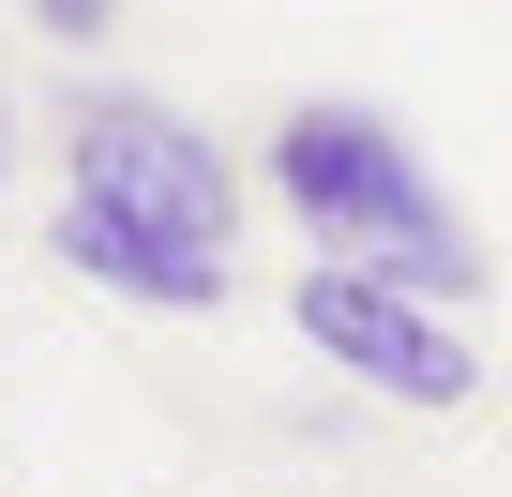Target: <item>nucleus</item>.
Returning <instances> with one entry per match:
<instances>
[{"mask_svg": "<svg viewBox=\"0 0 512 497\" xmlns=\"http://www.w3.org/2000/svg\"><path fill=\"white\" fill-rule=\"evenodd\" d=\"M272 196L302 211L317 257H347V272H377V287H407V302H437V317L482 302V241H467V211L422 181L407 121H377V106H347V91L287 106V121H272Z\"/></svg>", "mask_w": 512, "mask_h": 497, "instance_id": "nucleus-1", "label": "nucleus"}, {"mask_svg": "<svg viewBox=\"0 0 512 497\" xmlns=\"http://www.w3.org/2000/svg\"><path fill=\"white\" fill-rule=\"evenodd\" d=\"M61 166H76V196H121V211L211 241V257L241 241V166H226V136H196L166 91H76V106H61Z\"/></svg>", "mask_w": 512, "mask_h": 497, "instance_id": "nucleus-2", "label": "nucleus"}, {"mask_svg": "<svg viewBox=\"0 0 512 497\" xmlns=\"http://www.w3.org/2000/svg\"><path fill=\"white\" fill-rule=\"evenodd\" d=\"M287 332H302L317 362H347L362 392H392V407H467V392H482V347H467L437 302H407V287H377V272H347V257H317V272L287 287Z\"/></svg>", "mask_w": 512, "mask_h": 497, "instance_id": "nucleus-3", "label": "nucleus"}, {"mask_svg": "<svg viewBox=\"0 0 512 497\" xmlns=\"http://www.w3.org/2000/svg\"><path fill=\"white\" fill-rule=\"evenodd\" d=\"M46 257H61L76 287L136 302V317H226V257H211V241H181V226H151V211H121V196H61Z\"/></svg>", "mask_w": 512, "mask_h": 497, "instance_id": "nucleus-4", "label": "nucleus"}, {"mask_svg": "<svg viewBox=\"0 0 512 497\" xmlns=\"http://www.w3.org/2000/svg\"><path fill=\"white\" fill-rule=\"evenodd\" d=\"M106 16H121V0H31V31H61V46H91Z\"/></svg>", "mask_w": 512, "mask_h": 497, "instance_id": "nucleus-5", "label": "nucleus"}]
</instances>
